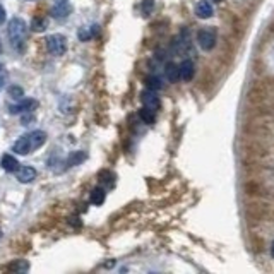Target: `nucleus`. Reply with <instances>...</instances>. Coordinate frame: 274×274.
<instances>
[{
    "label": "nucleus",
    "instance_id": "obj_1",
    "mask_svg": "<svg viewBox=\"0 0 274 274\" xmlns=\"http://www.w3.org/2000/svg\"><path fill=\"white\" fill-rule=\"evenodd\" d=\"M7 34H9L10 45L16 50H21L24 45V40L28 36V26L21 18H14L9 21V28H7Z\"/></svg>",
    "mask_w": 274,
    "mask_h": 274
},
{
    "label": "nucleus",
    "instance_id": "obj_2",
    "mask_svg": "<svg viewBox=\"0 0 274 274\" xmlns=\"http://www.w3.org/2000/svg\"><path fill=\"white\" fill-rule=\"evenodd\" d=\"M197 43L202 50L209 52L216 46V30L214 28H204L197 33Z\"/></svg>",
    "mask_w": 274,
    "mask_h": 274
},
{
    "label": "nucleus",
    "instance_id": "obj_3",
    "mask_svg": "<svg viewBox=\"0 0 274 274\" xmlns=\"http://www.w3.org/2000/svg\"><path fill=\"white\" fill-rule=\"evenodd\" d=\"M46 46L48 50H50V54L57 55V57H60V55H64L67 52V40L66 36L62 34H50L46 38Z\"/></svg>",
    "mask_w": 274,
    "mask_h": 274
},
{
    "label": "nucleus",
    "instance_id": "obj_4",
    "mask_svg": "<svg viewBox=\"0 0 274 274\" xmlns=\"http://www.w3.org/2000/svg\"><path fill=\"white\" fill-rule=\"evenodd\" d=\"M72 12V6L68 0H55L52 7V18L55 19H67Z\"/></svg>",
    "mask_w": 274,
    "mask_h": 274
},
{
    "label": "nucleus",
    "instance_id": "obj_5",
    "mask_svg": "<svg viewBox=\"0 0 274 274\" xmlns=\"http://www.w3.org/2000/svg\"><path fill=\"white\" fill-rule=\"evenodd\" d=\"M14 152H18V154H22V156H26V154H30L31 151H33V146H31V139H30V134H24L19 137L18 140L14 142Z\"/></svg>",
    "mask_w": 274,
    "mask_h": 274
},
{
    "label": "nucleus",
    "instance_id": "obj_6",
    "mask_svg": "<svg viewBox=\"0 0 274 274\" xmlns=\"http://www.w3.org/2000/svg\"><path fill=\"white\" fill-rule=\"evenodd\" d=\"M142 103H144V106L151 108V110H154V112L160 110V98H158V94H156V91H152V90H146L142 92Z\"/></svg>",
    "mask_w": 274,
    "mask_h": 274
},
{
    "label": "nucleus",
    "instance_id": "obj_7",
    "mask_svg": "<svg viewBox=\"0 0 274 274\" xmlns=\"http://www.w3.org/2000/svg\"><path fill=\"white\" fill-rule=\"evenodd\" d=\"M36 106H38V103H36L34 100H24V102L10 106L9 110L12 115H18V114H26V112H33Z\"/></svg>",
    "mask_w": 274,
    "mask_h": 274
},
{
    "label": "nucleus",
    "instance_id": "obj_8",
    "mask_svg": "<svg viewBox=\"0 0 274 274\" xmlns=\"http://www.w3.org/2000/svg\"><path fill=\"white\" fill-rule=\"evenodd\" d=\"M178 72H180V79L182 80H192L196 74V67L192 60H184L182 64L178 66Z\"/></svg>",
    "mask_w": 274,
    "mask_h": 274
},
{
    "label": "nucleus",
    "instance_id": "obj_9",
    "mask_svg": "<svg viewBox=\"0 0 274 274\" xmlns=\"http://www.w3.org/2000/svg\"><path fill=\"white\" fill-rule=\"evenodd\" d=\"M18 175H16V178L19 180L21 184H30L33 182L36 178V170L33 166H22V168H18Z\"/></svg>",
    "mask_w": 274,
    "mask_h": 274
},
{
    "label": "nucleus",
    "instance_id": "obj_10",
    "mask_svg": "<svg viewBox=\"0 0 274 274\" xmlns=\"http://www.w3.org/2000/svg\"><path fill=\"white\" fill-rule=\"evenodd\" d=\"M196 14H197V18H200V19H209V18H211V16H212L211 2H208V0H200V2H197Z\"/></svg>",
    "mask_w": 274,
    "mask_h": 274
},
{
    "label": "nucleus",
    "instance_id": "obj_11",
    "mask_svg": "<svg viewBox=\"0 0 274 274\" xmlns=\"http://www.w3.org/2000/svg\"><path fill=\"white\" fill-rule=\"evenodd\" d=\"M0 164H2V168L6 172H18V168H19V163H18V160L14 158L12 154H4L2 156V160H0Z\"/></svg>",
    "mask_w": 274,
    "mask_h": 274
},
{
    "label": "nucleus",
    "instance_id": "obj_12",
    "mask_svg": "<svg viewBox=\"0 0 274 274\" xmlns=\"http://www.w3.org/2000/svg\"><path fill=\"white\" fill-rule=\"evenodd\" d=\"M30 139H31V146H33V149H38L46 142V134L43 130H33V132H30Z\"/></svg>",
    "mask_w": 274,
    "mask_h": 274
},
{
    "label": "nucleus",
    "instance_id": "obj_13",
    "mask_svg": "<svg viewBox=\"0 0 274 274\" xmlns=\"http://www.w3.org/2000/svg\"><path fill=\"white\" fill-rule=\"evenodd\" d=\"M139 116H140V120H142L144 124H148V126H152V124L156 122V112L151 110V108H148V106L140 108Z\"/></svg>",
    "mask_w": 274,
    "mask_h": 274
},
{
    "label": "nucleus",
    "instance_id": "obj_14",
    "mask_svg": "<svg viewBox=\"0 0 274 274\" xmlns=\"http://www.w3.org/2000/svg\"><path fill=\"white\" fill-rule=\"evenodd\" d=\"M164 76H166V79L170 80V82H176V80L180 79V72H178V66L176 64H166V67H164Z\"/></svg>",
    "mask_w": 274,
    "mask_h": 274
},
{
    "label": "nucleus",
    "instance_id": "obj_15",
    "mask_svg": "<svg viewBox=\"0 0 274 274\" xmlns=\"http://www.w3.org/2000/svg\"><path fill=\"white\" fill-rule=\"evenodd\" d=\"M86 158H88V154H86L84 151L72 152V154L68 156V160H67V164H68V166H74V164H80Z\"/></svg>",
    "mask_w": 274,
    "mask_h": 274
},
{
    "label": "nucleus",
    "instance_id": "obj_16",
    "mask_svg": "<svg viewBox=\"0 0 274 274\" xmlns=\"http://www.w3.org/2000/svg\"><path fill=\"white\" fill-rule=\"evenodd\" d=\"M104 190L102 187H96L94 190L91 192V202L94 204V206H100V204H103L104 202Z\"/></svg>",
    "mask_w": 274,
    "mask_h": 274
},
{
    "label": "nucleus",
    "instance_id": "obj_17",
    "mask_svg": "<svg viewBox=\"0 0 274 274\" xmlns=\"http://www.w3.org/2000/svg\"><path fill=\"white\" fill-rule=\"evenodd\" d=\"M96 33H98V26H92V30L91 28H82V30L79 31V38L82 40V42H90Z\"/></svg>",
    "mask_w": 274,
    "mask_h": 274
},
{
    "label": "nucleus",
    "instance_id": "obj_18",
    "mask_svg": "<svg viewBox=\"0 0 274 274\" xmlns=\"http://www.w3.org/2000/svg\"><path fill=\"white\" fill-rule=\"evenodd\" d=\"M148 90H152V91H158L163 88V84H161V79L156 78V76H151V78H148Z\"/></svg>",
    "mask_w": 274,
    "mask_h": 274
},
{
    "label": "nucleus",
    "instance_id": "obj_19",
    "mask_svg": "<svg viewBox=\"0 0 274 274\" xmlns=\"http://www.w3.org/2000/svg\"><path fill=\"white\" fill-rule=\"evenodd\" d=\"M31 28H33V31H43L46 28V19L34 18L33 19V24H31Z\"/></svg>",
    "mask_w": 274,
    "mask_h": 274
},
{
    "label": "nucleus",
    "instance_id": "obj_20",
    "mask_svg": "<svg viewBox=\"0 0 274 274\" xmlns=\"http://www.w3.org/2000/svg\"><path fill=\"white\" fill-rule=\"evenodd\" d=\"M9 96H10V98H14V100H22V96H24L22 88L10 86V88H9Z\"/></svg>",
    "mask_w": 274,
    "mask_h": 274
},
{
    "label": "nucleus",
    "instance_id": "obj_21",
    "mask_svg": "<svg viewBox=\"0 0 274 274\" xmlns=\"http://www.w3.org/2000/svg\"><path fill=\"white\" fill-rule=\"evenodd\" d=\"M152 6H154V4H152V0H144V2H142V10H144V14H146V16L151 14Z\"/></svg>",
    "mask_w": 274,
    "mask_h": 274
},
{
    "label": "nucleus",
    "instance_id": "obj_22",
    "mask_svg": "<svg viewBox=\"0 0 274 274\" xmlns=\"http://www.w3.org/2000/svg\"><path fill=\"white\" fill-rule=\"evenodd\" d=\"M6 79H7V70H6V67H4L2 64H0V86H4Z\"/></svg>",
    "mask_w": 274,
    "mask_h": 274
},
{
    "label": "nucleus",
    "instance_id": "obj_23",
    "mask_svg": "<svg viewBox=\"0 0 274 274\" xmlns=\"http://www.w3.org/2000/svg\"><path fill=\"white\" fill-rule=\"evenodd\" d=\"M10 269H16V271H28V264H22V262H19L18 266H12Z\"/></svg>",
    "mask_w": 274,
    "mask_h": 274
},
{
    "label": "nucleus",
    "instance_id": "obj_24",
    "mask_svg": "<svg viewBox=\"0 0 274 274\" xmlns=\"http://www.w3.org/2000/svg\"><path fill=\"white\" fill-rule=\"evenodd\" d=\"M4 21H6V9L0 6V24H2Z\"/></svg>",
    "mask_w": 274,
    "mask_h": 274
},
{
    "label": "nucleus",
    "instance_id": "obj_25",
    "mask_svg": "<svg viewBox=\"0 0 274 274\" xmlns=\"http://www.w3.org/2000/svg\"><path fill=\"white\" fill-rule=\"evenodd\" d=\"M271 254H272V257H274V242H272V247H271Z\"/></svg>",
    "mask_w": 274,
    "mask_h": 274
},
{
    "label": "nucleus",
    "instance_id": "obj_26",
    "mask_svg": "<svg viewBox=\"0 0 274 274\" xmlns=\"http://www.w3.org/2000/svg\"><path fill=\"white\" fill-rule=\"evenodd\" d=\"M212 2H221V0H212Z\"/></svg>",
    "mask_w": 274,
    "mask_h": 274
},
{
    "label": "nucleus",
    "instance_id": "obj_27",
    "mask_svg": "<svg viewBox=\"0 0 274 274\" xmlns=\"http://www.w3.org/2000/svg\"><path fill=\"white\" fill-rule=\"evenodd\" d=\"M0 52H2V43H0Z\"/></svg>",
    "mask_w": 274,
    "mask_h": 274
},
{
    "label": "nucleus",
    "instance_id": "obj_28",
    "mask_svg": "<svg viewBox=\"0 0 274 274\" xmlns=\"http://www.w3.org/2000/svg\"><path fill=\"white\" fill-rule=\"evenodd\" d=\"M0 236H2V232H0Z\"/></svg>",
    "mask_w": 274,
    "mask_h": 274
}]
</instances>
